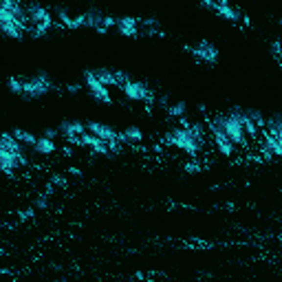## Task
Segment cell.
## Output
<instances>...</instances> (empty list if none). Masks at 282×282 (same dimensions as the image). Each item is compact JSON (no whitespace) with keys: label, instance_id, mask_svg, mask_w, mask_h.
Segmentation results:
<instances>
[{"label":"cell","instance_id":"obj_1","mask_svg":"<svg viewBox=\"0 0 282 282\" xmlns=\"http://www.w3.org/2000/svg\"><path fill=\"white\" fill-rule=\"evenodd\" d=\"M165 141L170 145H176L179 150H183V152L189 154V157H196L198 148H201L203 135H201V128L198 126L176 128V130H172L170 135H165Z\"/></svg>","mask_w":282,"mask_h":282},{"label":"cell","instance_id":"obj_2","mask_svg":"<svg viewBox=\"0 0 282 282\" xmlns=\"http://www.w3.org/2000/svg\"><path fill=\"white\" fill-rule=\"evenodd\" d=\"M214 123L220 128V130H223V135L232 141V145H245L247 137H245V132H242L240 123L234 121L232 115H227V117H220V119H214Z\"/></svg>","mask_w":282,"mask_h":282},{"label":"cell","instance_id":"obj_3","mask_svg":"<svg viewBox=\"0 0 282 282\" xmlns=\"http://www.w3.org/2000/svg\"><path fill=\"white\" fill-rule=\"evenodd\" d=\"M24 157L22 154H16V152H9L7 148H4L2 143H0V172L7 176H11V172L16 170V167L24 165Z\"/></svg>","mask_w":282,"mask_h":282},{"label":"cell","instance_id":"obj_4","mask_svg":"<svg viewBox=\"0 0 282 282\" xmlns=\"http://www.w3.org/2000/svg\"><path fill=\"white\" fill-rule=\"evenodd\" d=\"M0 33H4L7 38H13V40L22 38V26L18 24L16 18L9 11H4L2 7H0Z\"/></svg>","mask_w":282,"mask_h":282},{"label":"cell","instance_id":"obj_5","mask_svg":"<svg viewBox=\"0 0 282 282\" xmlns=\"http://www.w3.org/2000/svg\"><path fill=\"white\" fill-rule=\"evenodd\" d=\"M84 82H86L88 93H91V95L95 97L97 101H104V104H110V101H113V97H110L108 88H104L99 82H97L95 73H91V70H86V73H84Z\"/></svg>","mask_w":282,"mask_h":282},{"label":"cell","instance_id":"obj_6","mask_svg":"<svg viewBox=\"0 0 282 282\" xmlns=\"http://www.w3.org/2000/svg\"><path fill=\"white\" fill-rule=\"evenodd\" d=\"M121 91H123V95H126L130 101H145V99H150L148 88H145L141 82L123 79V82H121Z\"/></svg>","mask_w":282,"mask_h":282},{"label":"cell","instance_id":"obj_7","mask_svg":"<svg viewBox=\"0 0 282 282\" xmlns=\"http://www.w3.org/2000/svg\"><path fill=\"white\" fill-rule=\"evenodd\" d=\"M48 82L44 77H35V79H29V82H22V95L29 97V99H38V97L47 95L48 93Z\"/></svg>","mask_w":282,"mask_h":282},{"label":"cell","instance_id":"obj_8","mask_svg":"<svg viewBox=\"0 0 282 282\" xmlns=\"http://www.w3.org/2000/svg\"><path fill=\"white\" fill-rule=\"evenodd\" d=\"M207 128H210V132H212V141L216 143L218 152H220V154H225V157H232V154H234V145H232V141H229L227 137L223 135V130H220V128L216 126L214 121L207 123Z\"/></svg>","mask_w":282,"mask_h":282},{"label":"cell","instance_id":"obj_9","mask_svg":"<svg viewBox=\"0 0 282 282\" xmlns=\"http://www.w3.org/2000/svg\"><path fill=\"white\" fill-rule=\"evenodd\" d=\"M29 22L35 24V31H38V33H44V31L53 24V16L44 7H33L29 11Z\"/></svg>","mask_w":282,"mask_h":282},{"label":"cell","instance_id":"obj_10","mask_svg":"<svg viewBox=\"0 0 282 282\" xmlns=\"http://www.w3.org/2000/svg\"><path fill=\"white\" fill-rule=\"evenodd\" d=\"M88 132H91L93 137H97L99 141H104V143H110V141H117L119 139V132H115L110 126H104V123H97V121H88Z\"/></svg>","mask_w":282,"mask_h":282},{"label":"cell","instance_id":"obj_11","mask_svg":"<svg viewBox=\"0 0 282 282\" xmlns=\"http://www.w3.org/2000/svg\"><path fill=\"white\" fill-rule=\"evenodd\" d=\"M60 132L64 135V139L69 141V143H73V145H79V137L84 135V123H79V121H64L60 126Z\"/></svg>","mask_w":282,"mask_h":282},{"label":"cell","instance_id":"obj_12","mask_svg":"<svg viewBox=\"0 0 282 282\" xmlns=\"http://www.w3.org/2000/svg\"><path fill=\"white\" fill-rule=\"evenodd\" d=\"M188 51L192 53L196 60L201 62H216L218 60V51H216V47H212V44H198V47H188Z\"/></svg>","mask_w":282,"mask_h":282},{"label":"cell","instance_id":"obj_13","mask_svg":"<svg viewBox=\"0 0 282 282\" xmlns=\"http://www.w3.org/2000/svg\"><path fill=\"white\" fill-rule=\"evenodd\" d=\"M0 7H2L4 11L11 13V16L18 20V24H20V26H24L26 22H29V16H26V11H24V9H22L18 2H13V0H2V2H0Z\"/></svg>","mask_w":282,"mask_h":282},{"label":"cell","instance_id":"obj_14","mask_svg":"<svg viewBox=\"0 0 282 282\" xmlns=\"http://www.w3.org/2000/svg\"><path fill=\"white\" fill-rule=\"evenodd\" d=\"M79 145H86V148H91L93 152H97V154H108L106 143H104V141H99L97 137H93L91 132H84V135L79 137Z\"/></svg>","mask_w":282,"mask_h":282},{"label":"cell","instance_id":"obj_15","mask_svg":"<svg viewBox=\"0 0 282 282\" xmlns=\"http://www.w3.org/2000/svg\"><path fill=\"white\" fill-rule=\"evenodd\" d=\"M232 117H234V121H236V123H240L242 132H247V137L256 141V137H258V130H256V126L249 121V117H247L245 113H232Z\"/></svg>","mask_w":282,"mask_h":282},{"label":"cell","instance_id":"obj_16","mask_svg":"<svg viewBox=\"0 0 282 282\" xmlns=\"http://www.w3.org/2000/svg\"><path fill=\"white\" fill-rule=\"evenodd\" d=\"M137 26H139L137 18H119V20H117L119 33L126 35V38H135V35H137Z\"/></svg>","mask_w":282,"mask_h":282},{"label":"cell","instance_id":"obj_17","mask_svg":"<svg viewBox=\"0 0 282 282\" xmlns=\"http://www.w3.org/2000/svg\"><path fill=\"white\" fill-rule=\"evenodd\" d=\"M264 143H262V154L267 159H271V157H282V145L280 143H276V141L269 137V132L264 130Z\"/></svg>","mask_w":282,"mask_h":282},{"label":"cell","instance_id":"obj_18","mask_svg":"<svg viewBox=\"0 0 282 282\" xmlns=\"http://www.w3.org/2000/svg\"><path fill=\"white\" fill-rule=\"evenodd\" d=\"M212 9H214V11H218L220 16H223L225 20H229V22H236V20H238L236 9L229 7L227 0H218V2H214V4H212Z\"/></svg>","mask_w":282,"mask_h":282},{"label":"cell","instance_id":"obj_19","mask_svg":"<svg viewBox=\"0 0 282 282\" xmlns=\"http://www.w3.org/2000/svg\"><path fill=\"white\" fill-rule=\"evenodd\" d=\"M95 77H97V82L101 84L104 88H113V86H121V82L117 79V75L113 73V70H97L95 73Z\"/></svg>","mask_w":282,"mask_h":282},{"label":"cell","instance_id":"obj_20","mask_svg":"<svg viewBox=\"0 0 282 282\" xmlns=\"http://www.w3.org/2000/svg\"><path fill=\"white\" fill-rule=\"evenodd\" d=\"M35 152L42 154V157H48V154L55 152V143H53V139H47V137H40L38 141H35Z\"/></svg>","mask_w":282,"mask_h":282},{"label":"cell","instance_id":"obj_21","mask_svg":"<svg viewBox=\"0 0 282 282\" xmlns=\"http://www.w3.org/2000/svg\"><path fill=\"white\" fill-rule=\"evenodd\" d=\"M0 143L4 145V148L9 150V152H16V154H22V145L18 143L16 139H13L11 135H9V132H2V135H0Z\"/></svg>","mask_w":282,"mask_h":282},{"label":"cell","instance_id":"obj_22","mask_svg":"<svg viewBox=\"0 0 282 282\" xmlns=\"http://www.w3.org/2000/svg\"><path fill=\"white\" fill-rule=\"evenodd\" d=\"M121 137H123V141H132V143H139V141L143 139V132H141L137 126H130V128H126V130L121 132Z\"/></svg>","mask_w":282,"mask_h":282},{"label":"cell","instance_id":"obj_23","mask_svg":"<svg viewBox=\"0 0 282 282\" xmlns=\"http://www.w3.org/2000/svg\"><path fill=\"white\" fill-rule=\"evenodd\" d=\"M11 137L18 141V143H26V145H35V141H38L31 132H26V130H13Z\"/></svg>","mask_w":282,"mask_h":282},{"label":"cell","instance_id":"obj_24","mask_svg":"<svg viewBox=\"0 0 282 282\" xmlns=\"http://www.w3.org/2000/svg\"><path fill=\"white\" fill-rule=\"evenodd\" d=\"M269 137H271L276 143H280L282 145V123L280 121H276V123H271V128H269Z\"/></svg>","mask_w":282,"mask_h":282},{"label":"cell","instance_id":"obj_25","mask_svg":"<svg viewBox=\"0 0 282 282\" xmlns=\"http://www.w3.org/2000/svg\"><path fill=\"white\" fill-rule=\"evenodd\" d=\"M247 117H249V121L256 126V130H264V117L258 113V110H251V113H247Z\"/></svg>","mask_w":282,"mask_h":282},{"label":"cell","instance_id":"obj_26","mask_svg":"<svg viewBox=\"0 0 282 282\" xmlns=\"http://www.w3.org/2000/svg\"><path fill=\"white\" fill-rule=\"evenodd\" d=\"M167 115H170V117H183L185 115V104H174V106H170V108H167Z\"/></svg>","mask_w":282,"mask_h":282},{"label":"cell","instance_id":"obj_27","mask_svg":"<svg viewBox=\"0 0 282 282\" xmlns=\"http://www.w3.org/2000/svg\"><path fill=\"white\" fill-rule=\"evenodd\" d=\"M9 91L11 93H18V95H22V82H18L16 77H9Z\"/></svg>","mask_w":282,"mask_h":282},{"label":"cell","instance_id":"obj_28","mask_svg":"<svg viewBox=\"0 0 282 282\" xmlns=\"http://www.w3.org/2000/svg\"><path fill=\"white\" fill-rule=\"evenodd\" d=\"M57 18H60V22H62V24H64V26H73V20H70V18L66 16L64 11H60V13H57Z\"/></svg>","mask_w":282,"mask_h":282},{"label":"cell","instance_id":"obj_29","mask_svg":"<svg viewBox=\"0 0 282 282\" xmlns=\"http://www.w3.org/2000/svg\"><path fill=\"white\" fill-rule=\"evenodd\" d=\"M101 24L108 29V26H113V24H117V20H113V18H101Z\"/></svg>","mask_w":282,"mask_h":282},{"label":"cell","instance_id":"obj_30","mask_svg":"<svg viewBox=\"0 0 282 282\" xmlns=\"http://www.w3.org/2000/svg\"><path fill=\"white\" fill-rule=\"evenodd\" d=\"M44 137H47V139H53V137H55V130H51V128H48V130L44 132Z\"/></svg>","mask_w":282,"mask_h":282},{"label":"cell","instance_id":"obj_31","mask_svg":"<svg viewBox=\"0 0 282 282\" xmlns=\"http://www.w3.org/2000/svg\"><path fill=\"white\" fill-rule=\"evenodd\" d=\"M185 170H188V172H196V165H192V163H188V165H185Z\"/></svg>","mask_w":282,"mask_h":282}]
</instances>
